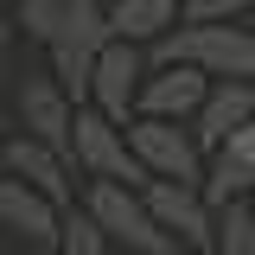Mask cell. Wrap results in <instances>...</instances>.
Wrapping results in <instances>:
<instances>
[{
	"instance_id": "1",
	"label": "cell",
	"mask_w": 255,
	"mask_h": 255,
	"mask_svg": "<svg viewBox=\"0 0 255 255\" xmlns=\"http://www.w3.org/2000/svg\"><path fill=\"white\" fill-rule=\"evenodd\" d=\"M77 204L90 211V223L109 236V249H115V255H172L166 230L147 217L140 191L109 185V179H83V185H77Z\"/></svg>"
},
{
	"instance_id": "2",
	"label": "cell",
	"mask_w": 255,
	"mask_h": 255,
	"mask_svg": "<svg viewBox=\"0 0 255 255\" xmlns=\"http://www.w3.org/2000/svg\"><path fill=\"white\" fill-rule=\"evenodd\" d=\"M102 45H109L102 0H70L58 13V26H51V38H45V51H51V83L70 96V109H83V96H90V64H96Z\"/></svg>"
},
{
	"instance_id": "3",
	"label": "cell",
	"mask_w": 255,
	"mask_h": 255,
	"mask_svg": "<svg viewBox=\"0 0 255 255\" xmlns=\"http://www.w3.org/2000/svg\"><path fill=\"white\" fill-rule=\"evenodd\" d=\"M64 159H70V172H83V179H109V185H128V191H140V185H147V172H140V159L128 153L122 128H115V122H102L96 109H77V115H70Z\"/></svg>"
},
{
	"instance_id": "4",
	"label": "cell",
	"mask_w": 255,
	"mask_h": 255,
	"mask_svg": "<svg viewBox=\"0 0 255 255\" xmlns=\"http://www.w3.org/2000/svg\"><path fill=\"white\" fill-rule=\"evenodd\" d=\"M128 153L140 159V172L147 179H172V185H198V172H204V153H198V140H191L185 122H153V115H134L122 128Z\"/></svg>"
},
{
	"instance_id": "5",
	"label": "cell",
	"mask_w": 255,
	"mask_h": 255,
	"mask_svg": "<svg viewBox=\"0 0 255 255\" xmlns=\"http://www.w3.org/2000/svg\"><path fill=\"white\" fill-rule=\"evenodd\" d=\"M140 77H147V51L140 45H122V38H109L90 64V96H83V109H96L102 122L128 128L134 122V96H140Z\"/></svg>"
},
{
	"instance_id": "6",
	"label": "cell",
	"mask_w": 255,
	"mask_h": 255,
	"mask_svg": "<svg viewBox=\"0 0 255 255\" xmlns=\"http://www.w3.org/2000/svg\"><path fill=\"white\" fill-rule=\"evenodd\" d=\"M140 204H147V217L166 230L172 249H204V243H211V204L198 198V185L147 179V185H140Z\"/></svg>"
},
{
	"instance_id": "7",
	"label": "cell",
	"mask_w": 255,
	"mask_h": 255,
	"mask_svg": "<svg viewBox=\"0 0 255 255\" xmlns=\"http://www.w3.org/2000/svg\"><path fill=\"white\" fill-rule=\"evenodd\" d=\"M0 166H6V179L45 191L51 204H77V179H70V159H64L58 147H45V140H32V134H13V140L0 147Z\"/></svg>"
},
{
	"instance_id": "8",
	"label": "cell",
	"mask_w": 255,
	"mask_h": 255,
	"mask_svg": "<svg viewBox=\"0 0 255 255\" xmlns=\"http://www.w3.org/2000/svg\"><path fill=\"white\" fill-rule=\"evenodd\" d=\"M243 122H255V83H204V96H198L185 128L198 140V153H217Z\"/></svg>"
},
{
	"instance_id": "9",
	"label": "cell",
	"mask_w": 255,
	"mask_h": 255,
	"mask_svg": "<svg viewBox=\"0 0 255 255\" xmlns=\"http://www.w3.org/2000/svg\"><path fill=\"white\" fill-rule=\"evenodd\" d=\"M204 96V77L191 64H147L140 77V96H134V115H153V122H191Z\"/></svg>"
},
{
	"instance_id": "10",
	"label": "cell",
	"mask_w": 255,
	"mask_h": 255,
	"mask_svg": "<svg viewBox=\"0 0 255 255\" xmlns=\"http://www.w3.org/2000/svg\"><path fill=\"white\" fill-rule=\"evenodd\" d=\"M13 109H19V134H32V140H45V147H58L70 140V96L51 83V77H26L19 83V96H13Z\"/></svg>"
},
{
	"instance_id": "11",
	"label": "cell",
	"mask_w": 255,
	"mask_h": 255,
	"mask_svg": "<svg viewBox=\"0 0 255 255\" xmlns=\"http://www.w3.org/2000/svg\"><path fill=\"white\" fill-rule=\"evenodd\" d=\"M58 211L45 191L19 185V179H0V230H13L19 236V249H51V236H58Z\"/></svg>"
},
{
	"instance_id": "12",
	"label": "cell",
	"mask_w": 255,
	"mask_h": 255,
	"mask_svg": "<svg viewBox=\"0 0 255 255\" xmlns=\"http://www.w3.org/2000/svg\"><path fill=\"white\" fill-rule=\"evenodd\" d=\"M102 19H109V38L122 45H153L179 26V0H102Z\"/></svg>"
},
{
	"instance_id": "13",
	"label": "cell",
	"mask_w": 255,
	"mask_h": 255,
	"mask_svg": "<svg viewBox=\"0 0 255 255\" xmlns=\"http://www.w3.org/2000/svg\"><path fill=\"white\" fill-rule=\"evenodd\" d=\"M204 255H255V198H236V204H217L211 211Z\"/></svg>"
},
{
	"instance_id": "14",
	"label": "cell",
	"mask_w": 255,
	"mask_h": 255,
	"mask_svg": "<svg viewBox=\"0 0 255 255\" xmlns=\"http://www.w3.org/2000/svg\"><path fill=\"white\" fill-rule=\"evenodd\" d=\"M198 198L217 211V204H236V198H255V172L236 166L230 153H204V172H198Z\"/></svg>"
},
{
	"instance_id": "15",
	"label": "cell",
	"mask_w": 255,
	"mask_h": 255,
	"mask_svg": "<svg viewBox=\"0 0 255 255\" xmlns=\"http://www.w3.org/2000/svg\"><path fill=\"white\" fill-rule=\"evenodd\" d=\"M51 255H115V249H109V236L90 223L83 204H64L58 211V236H51Z\"/></svg>"
},
{
	"instance_id": "16",
	"label": "cell",
	"mask_w": 255,
	"mask_h": 255,
	"mask_svg": "<svg viewBox=\"0 0 255 255\" xmlns=\"http://www.w3.org/2000/svg\"><path fill=\"white\" fill-rule=\"evenodd\" d=\"M64 6H70V0H13V6H6V19H13V32H26L32 45H45Z\"/></svg>"
},
{
	"instance_id": "17",
	"label": "cell",
	"mask_w": 255,
	"mask_h": 255,
	"mask_svg": "<svg viewBox=\"0 0 255 255\" xmlns=\"http://www.w3.org/2000/svg\"><path fill=\"white\" fill-rule=\"evenodd\" d=\"M249 0H179V26H243Z\"/></svg>"
},
{
	"instance_id": "18",
	"label": "cell",
	"mask_w": 255,
	"mask_h": 255,
	"mask_svg": "<svg viewBox=\"0 0 255 255\" xmlns=\"http://www.w3.org/2000/svg\"><path fill=\"white\" fill-rule=\"evenodd\" d=\"M217 153H230L236 166H249V172H255V122H243V128H236V134L217 147Z\"/></svg>"
},
{
	"instance_id": "19",
	"label": "cell",
	"mask_w": 255,
	"mask_h": 255,
	"mask_svg": "<svg viewBox=\"0 0 255 255\" xmlns=\"http://www.w3.org/2000/svg\"><path fill=\"white\" fill-rule=\"evenodd\" d=\"M6 45H13V19L0 13V51H6Z\"/></svg>"
},
{
	"instance_id": "20",
	"label": "cell",
	"mask_w": 255,
	"mask_h": 255,
	"mask_svg": "<svg viewBox=\"0 0 255 255\" xmlns=\"http://www.w3.org/2000/svg\"><path fill=\"white\" fill-rule=\"evenodd\" d=\"M243 26H255V0H249V19H243Z\"/></svg>"
},
{
	"instance_id": "21",
	"label": "cell",
	"mask_w": 255,
	"mask_h": 255,
	"mask_svg": "<svg viewBox=\"0 0 255 255\" xmlns=\"http://www.w3.org/2000/svg\"><path fill=\"white\" fill-rule=\"evenodd\" d=\"M19 255H51V249H19Z\"/></svg>"
},
{
	"instance_id": "22",
	"label": "cell",
	"mask_w": 255,
	"mask_h": 255,
	"mask_svg": "<svg viewBox=\"0 0 255 255\" xmlns=\"http://www.w3.org/2000/svg\"><path fill=\"white\" fill-rule=\"evenodd\" d=\"M172 255H204V249H172Z\"/></svg>"
},
{
	"instance_id": "23",
	"label": "cell",
	"mask_w": 255,
	"mask_h": 255,
	"mask_svg": "<svg viewBox=\"0 0 255 255\" xmlns=\"http://www.w3.org/2000/svg\"><path fill=\"white\" fill-rule=\"evenodd\" d=\"M6 6H13V0H0V13H6Z\"/></svg>"
}]
</instances>
